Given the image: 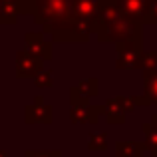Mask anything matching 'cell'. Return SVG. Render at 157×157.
<instances>
[{"instance_id": "12", "label": "cell", "mask_w": 157, "mask_h": 157, "mask_svg": "<svg viewBox=\"0 0 157 157\" xmlns=\"http://www.w3.org/2000/svg\"><path fill=\"white\" fill-rule=\"evenodd\" d=\"M4 4H10L18 10L20 16H32L36 14V0H4Z\"/></svg>"}, {"instance_id": "5", "label": "cell", "mask_w": 157, "mask_h": 157, "mask_svg": "<svg viewBox=\"0 0 157 157\" xmlns=\"http://www.w3.org/2000/svg\"><path fill=\"white\" fill-rule=\"evenodd\" d=\"M115 2H117L119 14L125 20L137 24H147L151 0H115Z\"/></svg>"}, {"instance_id": "24", "label": "cell", "mask_w": 157, "mask_h": 157, "mask_svg": "<svg viewBox=\"0 0 157 157\" xmlns=\"http://www.w3.org/2000/svg\"><path fill=\"white\" fill-rule=\"evenodd\" d=\"M147 24H157V0H151V6H149V20Z\"/></svg>"}, {"instance_id": "29", "label": "cell", "mask_w": 157, "mask_h": 157, "mask_svg": "<svg viewBox=\"0 0 157 157\" xmlns=\"http://www.w3.org/2000/svg\"><path fill=\"white\" fill-rule=\"evenodd\" d=\"M151 157H157V155H151Z\"/></svg>"}, {"instance_id": "14", "label": "cell", "mask_w": 157, "mask_h": 157, "mask_svg": "<svg viewBox=\"0 0 157 157\" xmlns=\"http://www.w3.org/2000/svg\"><path fill=\"white\" fill-rule=\"evenodd\" d=\"M141 131H143V135H145L147 149H149L153 155H157V129L151 125V121H149V123H143L141 125Z\"/></svg>"}, {"instance_id": "18", "label": "cell", "mask_w": 157, "mask_h": 157, "mask_svg": "<svg viewBox=\"0 0 157 157\" xmlns=\"http://www.w3.org/2000/svg\"><path fill=\"white\" fill-rule=\"evenodd\" d=\"M18 10H16L14 6H10V4H4L2 12H0V24H6V26H10V24H16L18 22Z\"/></svg>"}, {"instance_id": "8", "label": "cell", "mask_w": 157, "mask_h": 157, "mask_svg": "<svg viewBox=\"0 0 157 157\" xmlns=\"http://www.w3.org/2000/svg\"><path fill=\"white\" fill-rule=\"evenodd\" d=\"M24 42H26V50H30L34 56H38L44 62H52L54 58V46L52 42L44 40L42 32H28L24 36Z\"/></svg>"}, {"instance_id": "21", "label": "cell", "mask_w": 157, "mask_h": 157, "mask_svg": "<svg viewBox=\"0 0 157 157\" xmlns=\"http://www.w3.org/2000/svg\"><path fill=\"white\" fill-rule=\"evenodd\" d=\"M104 104L101 105H90L88 107V123L90 125H98V121H100V117L104 115Z\"/></svg>"}, {"instance_id": "13", "label": "cell", "mask_w": 157, "mask_h": 157, "mask_svg": "<svg viewBox=\"0 0 157 157\" xmlns=\"http://www.w3.org/2000/svg\"><path fill=\"white\" fill-rule=\"evenodd\" d=\"M76 88L80 90L84 96L94 98V96H98V94H100V80H98V78H86V80H82Z\"/></svg>"}, {"instance_id": "7", "label": "cell", "mask_w": 157, "mask_h": 157, "mask_svg": "<svg viewBox=\"0 0 157 157\" xmlns=\"http://www.w3.org/2000/svg\"><path fill=\"white\" fill-rule=\"evenodd\" d=\"M72 20L92 26V34L98 26V0H74Z\"/></svg>"}, {"instance_id": "3", "label": "cell", "mask_w": 157, "mask_h": 157, "mask_svg": "<svg viewBox=\"0 0 157 157\" xmlns=\"http://www.w3.org/2000/svg\"><path fill=\"white\" fill-rule=\"evenodd\" d=\"M115 70H139L143 52V40H131V42L115 44Z\"/></svg>"}, {"instance_id": "16", "label": "cell", "mask_w": 157, "mask_h": 157, "mask_svg": "<svg viewBox=\"0 0 157 157\" xmlns=\"http://www.w3.org/2000/svg\"><path fill=\"white\" fill-rule=\"evenodd\" d=\"M139 70H141V72H153V70H157V50H153V52L143 50L141 52V64H139Z\"/></svg>"}, {"instance_id": "22", "label": "cell", "mask_w": 157, "mask_h": 157, "mask_svg": "<svg viewBox=\"0 0 157 157\" xmlns=\"http://www.w3.org/2000/svg\"><path fill=\"white\" fill-rule=\"evenodd\" d=\"M24 157H62V151L60 149H50V151L28 149V151H24Z\"/></svg>"}, {"instance_id": "6", "label": "cell", "mask_w": 157, "mask_h": 157, "mask_svg": "<svg viewBox=\"0 0 157 157\" xmlns=\"http://www.w3.org/2000/svg\"><path fill=\"white\" fill-rule=\"evenodd\" d=\"M24 121H26L28 125H32V123L50 125V123L54 121V107L44 104L42 96H36L32 104L24 105Z\"/></svg>"}, {"instance_id": "17", "label": "cell", "mask_w": 157, "mask_h": 157, "mask_svg": "<svg viewBox=\"0 0 157 157\" xmlns=\"http://www.w3.org/2000/svg\"><path fill=\"white\" fill-rule=\"evenodd\" d=\"M90 105H92V104H90L88 96H84L76 86L70 88V107H90Z\"/></svg>"}, {"instance_id": "11", "label": "cell", "mask_w": 157, "mask_h": 157, "mask_svg": "<svg viewBox=\"0 0 157 157\" xmlns=\"http://www.w3.org/2000/svg\"><path fill=\"white\" fill-rule=\"evenodd\" d=\"M145 149H147L145 141H115V155L143 157Z\"/></svg>"}, {"instance_id": "27", "label": "cell", "mask_w": 157, "mask_h": 157, "mask_svg": "<svg viewBox=\"0 0 157 157\" xmlns=\"http://www.w3.org/2000/svg\"><path fill=\"white\" fill-rule=\"evenodd\" d=\"M2 8H4V0H0V12H2Z\"/></svg>"}, {"instance_id": "1", "label": "cell", "mask_w": 157, "mask_h": 157, "mask_svg": "<svg viewBox=\"0 0 157 157\" xmlns=\"http://www.w3.org/2000/svg\"><path fill=\"white\" fill-rule=\"evenodd\" d=\"M98 36V42L101 44H119V42H131V40H143V24L129 22L121 18L113 20L109 24H100L94 32Z\"/></svg>"}, {"instance_id": "9", "label": "cell", "mask_w": 157, "mask_h": 157, "mask_svg": "<svg viewBox=\"0 0 157 157\" xmlns=\"http://www.w3.org/2000/svg\"><path fill=\"white\" fill-rule=\"evenodd\" d=\"M143 74V94L133 96L135 105H157V70L153 72H141Z\"/></svg>"}, {"instance_id": "26", "label": "cell", "mask_w": 157, "mask_h": 157, "mask_svg": "<svg viewBox=\"0 0 157 157\" xmlns=\"http://www.w3.org/2000/svg\"><path fill=\"white\" fill-rule=\"evenodd\" d=\"M0 157H8V153H6V151H2V149H0Z\"/></svg>"}, {"instance_id": "15", "label": "cell", "mask_w": 157, "mask_h": 157, "mask_svg": "<svg viewBox=\"0 0 157 157\" xmlns=\"http://www.w3.org/2000/svg\"><path fill=\"white\" fill-rule=\"evenodd\" d=\"M88 149L90 151H105L107 149V133H90L88 137Z\"/></svg>"}, {"instance_id": "2", "label": "cell", "mask_w": 157, "mask_h": 157, "mask_svg": "<svg viewBox=\"0 0 157 157\" xmlns=\"http://www.w3.org/2000/svg\"><path fill=\"white\" fill-rule=\"evenodd\" d=\"M74 0H36L34 24L38 26H60L72 22Z\"/></svg>"}, {"instance_id": "4", "label": "cell", "mask_w": 157, "mask_h": 157, "mask_svg": "<svg viewBox=\"0 0 157 157\" xmlns=\"http://www.w3.org/2000/svg\"><path fill=\"white\" fill-rule=\"evenodd\" d=\"M44 68V60L34 56L30 50H18L16 52V78L20 80H32L36 74H40Z\"/></svg>"}, {"instance_id": "25", "label": "cell", "mask_w": 157, "mask_h": 157, "mask_svg": "<svg viewBox=\"0 0 157 157\" xmlns=\"http://www.w3.org/2000/svg\"><path fill=\"white\" fill-rule=\"evenodd\" d=\"M151 125H153L155 129H157V113H153V115H151Z\"/></svg>"}, {"instance_id": "19", "label": "cell", "mask_w": 157, "mask_h": 157, "mask_svg": "<svg viewBox=\"0 0 157 157\" xmlns=\"http://www.w3.org/2000/svg\"><path fill=\"white\" fill-rule=\"evenodd\" d=\"M70 121L74 125H86L88 123V107H70Z\"/></svg>"}, {"instance_id": "20", "label": "cell", "mask_w": 157, "mask_h": 157, "mask_svg": "<svg viewBox=\"0 0 157 157\" xmlns=\"http://www.w3.org/2000/svg\"><path fill=\"white\" fill-rule=\"evenodd\" d=\"M34 86L36 88H42V90H46V88H52L54 86V80H52V72H48V70H42L40 74H36L34 78Z\"/></svg>"}, {"instance_id": "23", "label": "cell", "mask_w": 157, "mask_h": 157, "mask_svg": "<svg viewBox=\"0 0 157 157\" xmlns=\"http://www.w3.org/2000/svg\"><path fill=\"white\" fill-rule=\"evenodd\" d=\"M117 100H119V104H121V107H123V111L125 113H133L135 111V101H133V96L131 98H127V96H117Z\"/></svg>"}, {"instance_id": "10", "label": "cell", "mask_w": 157, "mask_h": 157, "mask_svg": "<svg viewBox=\"0 0 157 157\" xmlns=\"http://www.w3.org/2000/svg\"><path fill=\"white\" fill-rule=\"evenodd\" d=\"M104 115H105V121L109 123V125H123L125 123V111H123L121 104H119L117 96L115 98H109V100L104 104Z\"/></svg>"}, {"instance_id": "28", "label": "cell", "mask_w": 157, "mask_h": 157, "mask_svg": "<svg viewBox=\"0 0 157 157\" xmlns=\"http://www.w3.org/2000/svg\"><path fill=\"white\" fill-rule=\"evenodd\" d=\"M115 157H125V155H115Z\"/></svg>"}]
</instances>
